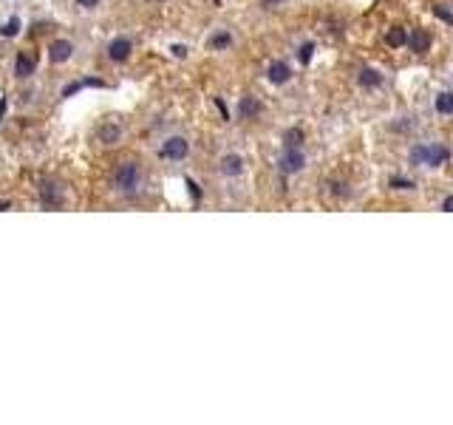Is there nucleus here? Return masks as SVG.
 I'll use <instances>...</instances> for the list:
<instances>
[{
    "label": "nucleus",
    "instance_id": "1",
    "mask_svg": "<svg viewBox=\"0 0 453 425\" xmlns=\"http://www.w3.org/2000/svg\"><path fill=\"white\" fill-rule=\"evenodd\" d=\"M447 159H450V150H447V145H442V142H419V145H413L411 150H408V162L413 164V167H428V170H436V167H442V164H447Z\"/></svg>",
    "mask_w": 453,
    "mask_h": 425
},
{
    "label": "nucleus",
    "instance_id": "2",
    "mask_svg": "<svg viewBox=\"0 0 453 425\" xmlns=\"http://www.w3.org/2000/svg\"><path fill=\"white\" fill-rule=\"evenodd\" d=\"M306 167V153L303 148H284V153L278 156V170L284 176H295Z\"/></svg>",
    "mask_w": 453,
    "mask_h": 425
},
{
    "label": "nucleus",
    "instance_id": "3",
    "mask_svg": "<svg viewBox=\"0 0 453 425\" xmlns=\"http://www.w3.org/2000/svg\"><path fill=\"white\" fill-rule=\"evenodd\" d=\"M139 181H142V173H139V167H136L133 162L119 164V170H116V187H119L122 193H136V190H139Z\"/></svg>",
    "mask_w": 453,
    "mask_h": 425
},
{
    "label": "nucleus",
    "instance_id": "4",
    "mask_svg": "<svg viewBox=\"0 0 453 425\" xmlns=\"http://www.w3.org/2000/svg\"><path fill=\"white\" fill-rule=\"evenodd\" d=\"M187 153H190V142H187L184 136H170V139H164V145H162V150H159V156H162V159H170V162H181V159H187Z\"/></svg>",
    "mask_w": 453,
    "mask_h": 425
},
{
    "label": "nucleus",
    "instance_id": "5",
    "mask_svg": "<svg viewBox=\"0 0 453 425\" xmlns=\"http://www.w3.org/2000/svg\"><path fill=\"white\" fill-rule=\"evenodd\" d=\"M408 49L413 52V54H428L430 49H433V35L428 32V29H411L408 32Z\"/></svg>",
    "mask_w": 453,
    "mask_h": 425
},
{
    "label": "nucleus",
    "instance_id": "6",
    "mask_svg": "<svg viewBox=\"0 0 453 425\" xmlns=\"http://www.w3.org/2000/svg\"><path fill=\"white\" fill-rule=\"evenodd\" d=\"M267 80L272 85H286L292 80V66L286 60H272L270 68H267Z\"/></svg>",
    "mask_w": 453,
    "mask_h": 425
},
{
    "label": "nucleus",
    "instance_id": "7",
    "mask_svg": "<svg viewBox=\"0 0 453 425\" xmlns=\"http://www.w3.org/2000/svg\"><path fill=\"white\" fill-rule=\"evenodd\" d=\"M382 83H385V77H382L380 68L366 66V68H360V74H357V85H360L363 91H377V88H382Z\"/></svg>",
    "mask_w": 453,
    "mask_h": 425
},
{
    "label": "nucleus",
    "instance_id": "8",
    "mask_svg": "<svg viewBox=\"0 0 453 425\" xmlns=\"http://www.w3.org/2000/svg\"><path fill=\"white\" fill-rule=\"evenodd\" d=\"M71 54H74V43H71V40H54V43L49 46V60H52L54 66L68 63Z\"/></svg>",
    "mask_w": 453,
    "mask_h": 425
},
{
    "label": "nucleus",
    "instance_id": "9",
    "mask_svg": "<svg viewBox=\"0 0 453 425\" xmlns=\"http://www.w3.org/2000/svg\"><path fill=\"white\" fill-rule=\"evenodd\" d=\"M261 111H264L261 100H255V97H250V94L238 100V119H244V122L258 119V116H261Z\"/></svg>",
    "mask_w": 453,
    "mask_h": 425
},
{
    "label": "nucleus",
    "instance_id": "10",
    "mask_svg": "<svg viewBox=\"0 0 453 425\" xmlns=\"http://www.w3.org/2000/svg\"><path fill=\"white\" fill-rule=\"evenodd\" d=\"M221 173L230 176V179L241 176V173H244V156H238V153H226V156H221Z\"/></svg>",
    "mask_w": 453,
    "mask_h": 425
},
{
    "label": "nucleus",
    "instance_id": "11",
    "mask_svg": "<svg viewBox=\"0 0 453 425\" xmlns=\"http://www.w3.org/2000/svg\"><path fill=\"white\" fill-rule=\"evenodd\" d=\"M131 49H133V43H131L128 37H116V40H111V46H108V57H111L114 63H125V60L131 57Z\"/></svg>",
    "mask_w": 453,
    "mask_h": 425
},
{
    "label": "nucleus",
    "instance_id": "12",
    "mask_svg": "<svg viewBox=\"0 0 453 425\" xmlns=\"http://www.w3.org/2000/svg\"><path fill=\"white\" fill-rule=\"evenodd\" d=\"M408 32H411V29H405V26H391V29H385V46H391V49H408Z\"/></svg>",
    "mask_w": 453,
    "mask_h": 425
},
{
    "label": "nucleus",
    "instance_id": "13",
    "mask_svg": "<svg viewBox=\"0 0 453 425\" xmlns=\"http://www.w3.org/2000/svg\"><path fill=\"white\" fill-rule=\"evenodd\" d=\"M40 198H43L46 207H60V204H63V193H60V187H57L54 181H43Z\"/></svg>",
    "mask_w": 453,
    "mask_h": 425
},
{
    "label": "nucleus",
    "instance_id": "14",
    "mask_svg": "<svg viewBox=\"0 0 453 425\" xmlns=\"http://www.w3.org/2000/svg\"><path fill=\"white\" fill-rule=\"evenodd\" d=\"M433 111L439 116H453V91H439L433 97Z\"/></svg>",
    "mask_w": 453,
    "mask_h": 425
},
{
    "label": "nucleus",
    "instance_id": "15",
    "mask_svg": "<svg viewBox=\"0 0 453 425\" xmlns=\"http://www.w3.org/2000/svg\"><path fill=\"white\" fill-rule=\"evenodd\" d=\"M303 142H306V131L303 128H286L284 131V148H303Z\"/></svg>",
    "mask_w": 453,
    "mask_h": 425
},
{
    "label": "nucleus",
    "instance_id": "16",
    "mask_svg": "<svg viewBox=\"0 0 453 425\" xmlns=\"http://www.w3.org/2000/svg\"><path fill=\"white\" fill-rule=\"evenodd\" d=\"M35 71V57H29L26 52H20L18 54V63H15V74L18 77H29Z\"/></svg>",
    "mask_w": 453,
    "mask_h": 425
},
{
    "label": "nucleus",
    "instance_id": "17",
    "mask_svg": "<svg viewBox=\"0 0 453 425\" xmlns=\"http://www.w3.org/2000/svg\"><path fill=\"white\" fill-rule=\"evenodd\" d=\"M230 46H233V35L230 32H218V35L210 37V49H215V52H224Z\"/></svg>",
    "mask_w": 453,
    "mask_h": 425
},
{
    "label": "nucleus",
    "instance_id": "18",
    "mask_svg": "<svg viewBox=\"0 0 453 425\" xmlns=\"http://www.w3.org/2000/svg\"><path fill=\"white\" fill-rule=\"evenodd\" d=\"M315 52H318V46H315L312 40L301 43V49H298V60H301V66H309V63L315 60Z\"/></svg>",
    "mask_w": 453,
    "mask_h": 425
},
{
    "label": "nucleus",
    "instance_id": "19",
    "mask_svg": "<svg viewBox=\"0 0 453 425\" xmlns=\"http://www.w3.org/2000/svg\"><path fill=\"white\" fill-rule=\"evenodd\" d=\"M119 136H122L119 125H102V128H99V139H102L105 145H114V142H119Z\"/></svg>",
    "mask_w": 453,
    "mask_h": 425
},
{
    "label": "nucleus",
    "instance_id": "20",
    "mask_svg": "<svg viewBox=\"0 0 453 425\" xmlns=\"http://www.w3.org/2000/svg\"><path fill=\"white\" fill-rule=\"evenodd\" d=\"M388 187H391V190H399V193H411L416 184H413L411 179H405V176H391V179H388Z\"/></svg>",
    "mask_w": 453,
    "mask_h": 425
},
{
    "label": "nucleus",
    "instance_id": "21",
    "mask_svg": "<svg viewBox=\"0 0 453 425\" xmlns=\"http://www.w3.org/2000/svg\"><path fill=\"white\" fill-rule=\"evenodd\" d=\"M0 32H4L6 37H15V35L20 32V20H18V18H12V20H9V26H6V29H0Z\"/></svg>",
    "mask_w": 453,
    "mask_h": 425
},
{
    "label": "nucleus",
    "instance_id": "22",
    "mask_svg": "<svg viewBox=\"0 0 453 425\" xmlns=\"http://www.w3.org/2000/svg\"><path fill=\"white\" fill-rule=\"evenodd\" d=\"M442 210H445V212H453V193L442 198Z\"/></svg>",
    "mask_w": 453,
    "mask_h": 425
},
{
    "label": "nucleus",
    "instance_id": "23",
    "mask_svg": "<svg viewBox=\"0 0 453 425\" xmlns=\"http://www.w3.org/2000/svg\"><path fill=\"white\" fill-rule=\"evenodd\" d=\"M187 187H190V193H193V198H201V190H198V184H195L193 179H187Z\"/></svg>",
    "mask_w": 453,
    "mask_h": 425
},
{
    "label": "nucleus",
    "instance_id": "24",
    "mask_svg": "<svg viewBox=\"0 0 453 425\" xmlns=\"http://www.w3.org/2000/svg\"><path fill=\"white\" fill-rule=\"evenodd\" d=\"M77 4H80L83 9H94V6L99 4V0H77Z\"/></svg>",
    "mask_w": 453,
    "mask_h": 425
},
{
    "label": "nucleus",
    "instance_id": "25",
    "mask_svg": "<svg viewBox=\"0 0 453 425\" xmlns=\"http://www.w3.org/2000/svg\"><path fill=\"white\" fill-rule=\"evenodd\" d=\"M173 54H176V57H187V49H184V46H173Z\"/></svg>",
    "mask_w": 453,
    "mask_h": 425
},
{
    "label": "nucleus",
    "instance_id": "26",
    "mask_svg": "<svg viewBox=\"0 0 453 425\" xmlns=\"http://www.w3.org/2000/svg\"><path fill=\"white\" fill-rule=\"evenodd\" d=\"M4 114H6V97L0 100V122H4Z\"/></svg>",
    "mask_w": 453,
    "mask_h": 425
},
{
    "label": "nucleus",
    "instance_id": "27",
    "mask_svg": "<svg viewBox=\"0 0 453 425\" xmlns=\"http://www.w3.org/2000/svg\"><path fill=\"white\" fill-rule=\"evenodd\" d=\"M9 207H12L9 201H0V212H4V210H9Z\"/></svg>",
    "mask_w": 453,
    "mask_h": 425
}]
</instances>
